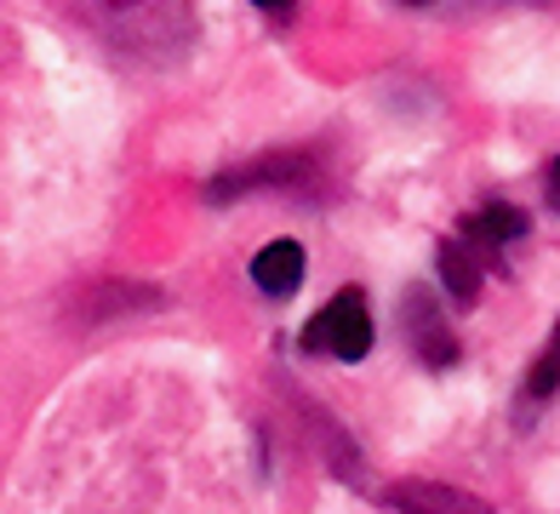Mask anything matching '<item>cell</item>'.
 Listing matches in <instances>:
<instances>
[{
    "instance_id": "7",
    "label": "cell",
    "mask_w": 560,
    "mask_h": 514,
    "mask_svg": "<svg viewBox=\"0 0 560 514\" xmlns=\"http://www.w3.org/2000/svg\"><path fill=\"white\" fill-rule=\"evenodd\" d=\"M435 269H441V280H446V292L457 297V303H480V280H487V264L457 241V235H446L441 246H435Z\"/></svg>"
},
{
    "instance_id": "5",
    "label": "cell",
    "mask_w": 560,
    "mask_h": 514,
    "mask_svg": "<svg viewBox=\"0 0 560 514\" xmlns=\"http://www.w3.org/2000/svg\"><path fill=\"white\" fill-rule=\"evenodd\" d=\"M400 320H406V343H412L423 354V366H452L457 360V338H452V326L441 320V308L435 297H429L423 287H412L400 297Z\"/></svg>"
},
{
    "instance_id": "10",
    "label": "cell",
    "mask_w": 560,
    "mask_h": 514,
    "mask_svg": "<svg viewBox=\"0 0 560 514\" xmlns=\"http://www.w3.org/2000/svg\"><path fill=\"white\" fill-rule=\"evenodd\" d=\"M544 195H549V206L560 212V161H549V172H544Z\"/></svg>"
},
{
    "instance_id": "8",
    "label": "cell",
    "mask_w": 560,
    "mask_h": 514,
    "mask_svg": "<svg viewBox=\"0 0 560 514\" xmlns=\"http://www.w3.org/2000/svg\"><path fill=\"white\" fill-rule=\"evenodd\" d=\"M384 509H487L469 492H452V486H423V480H406L384 492Z\"/></svg>"
},
{
    "instance_id": "11",
    "label": "cell",
    "mask_w": 560,
    "mask_h": 514,
    "mask_svg": "<svg viewBox=\"0 0 560 514\" xmlns=\"http://www.w3.org/2000/svg\"><path fill=\"white\" fill-rule=\"evenodd\" d=\"M252 7H264L269 17H292V7H298V0H252Z\"/></svg>"
},
{
    "instance_id": "4",
    "label": "cell",
    "mask_w": 560,
    "mask_h": 514,
    "mask_svg": "<svg viewBox=\"0 0 560 514\" xmlns=\"http://www.w3.org/2000/svg\"><path fill=\"white\" fill-rule=\"evenodd\" d=\"M521 235H526V212L509 206V200H492V206H480L475 218L457 223V241L487 264V274H503V257H509V246H515Z\"/></svg>"
},
{
    "instance_id": "3",
    "label": "cell",
    "mask_w": 560,
    "mask_h": 514,
    "mask_svg": "<svg viewBox=\"0 0 560 514\" xmlns=\"http://www.w3.org/2000/svg\"><path fill=\"white\" fill-rule=\"evenodd\" d=\"M303 349L310 354H332V360H366L372 349V315L361 292H338L332 303L315 308V320L303 326Z\"/></svg>"
},
{
    "instance_id": "9",
    "label": "cell",
    "mask_w": 560,
    "mask_h": 514,
    "mask_svg": "<svg viewBox=\"0 0 560 514\" xmlns=\"http://www.w3.org/2000/svg\"><path fill=\"white\" fill-rule=\"evenodd\" d=\"M555 389H560V320H555V331H549L544 354L532 360V372H526V400L538 406V400H549Z\"/></svg>"
},
{
    "instance_id": "1",
    "label": "cell",
    "mask_w": 560,
    "mask_h": 514,
    "mask_svg": "<svg viewBox=\"0 0 560 514\" xmlns=\"http://www.w3.org/2000/svg\"><path fill=\"white\" fill-rule=\"evenodd\" d=\"M97 35L126 58L166 63L195 40V0H86Z\"/></svg>"
},
{
    "instance_id": "6",
    "label": "cell",
    "mask_w": 560,
    "mask_h": 514,
    "mask_svg": "<svg viewBox=\"0 0 560 514\" xmlns=\"http://www.w3.org/2000/svg\"><path fill=\"white\" fill-rule=\"evenodd\" d=\"M252 280H258L264 297H292L303 287V246L298 241H275L252 257Z\"/></svg>"
},
{
    "instance_id": "12",
    "label": "cell",
    "mask_w": 560,
    "mask_h": 514,
    "mask_svg": "<svg viewBox=\"0 0 560 514\" xmlns=\"http://www.w3.org/2000/svg\"><path fill=\"white\" fill-rule=\"evenodd\" d=\"M412 7H423V0H412Z\"/></svg>"
},
{
    "instance_id": "2",
    "label": "cell",
    "mask_w": 560,
    "mask_h": 514,
    "mask_svg": "<svg viewBox=\"0 0 560 514\" xmlns=\"http://www.w3.org/2000/svg\"><path fill=\"white\" fill-rule=\"evenodd\" d=\"M264 189H280V195H320L326 189V177L315 166V154H264V161H252V166H235V172H223L207 184V200L223 206V200H241V195H264Z\"/></svg>"
}]
</instances>
